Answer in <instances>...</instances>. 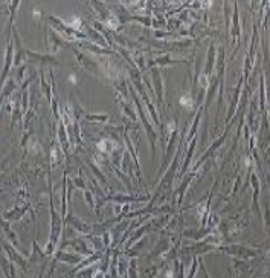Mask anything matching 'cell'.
Masks as SVG:
<instances>
[{
    "instance_id": "6da1fadb",
    "label": "cell",
    "mask_w": 270,
    "mask_h": 278,
    "mask_svg": "<svg viewBox=\"0 0 270 278\" xmlns=\"http://www.w3.org/2000/svg\"><path fill=\"white\" fill-rule=\"evenodd\" d=\"M180 103L186 104L188 107H191V106H192V99H191L189 96H182V98H180Z\"/></svg>"
}]
</instances>
